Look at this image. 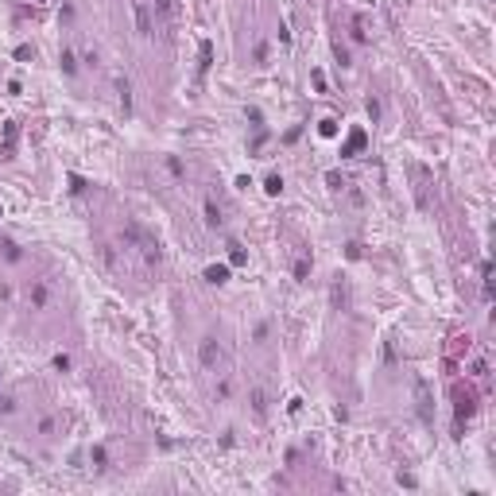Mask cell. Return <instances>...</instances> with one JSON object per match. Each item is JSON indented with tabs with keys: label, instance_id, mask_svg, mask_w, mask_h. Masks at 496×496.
<instances>
[{
	"label": "cell",
	"instance_id": "cell-1",
	"mask_svg": "<svg viewBox=\"0 0 496 496\" xmlns=\"http://www.w3.org/2000/svg\"><path fill=\"white\" fill-rule=\"evenodd\" d=\"M198 357H202V365H206V368H214V361L221 357L217 341H214V337H206V341H202V353H198Z\"/></svg>",
	"mask_w": 496,
	"mask_h": 496
},
{
	"label": "cell",
	"instance_id": "cell-2",
	"mask_svg": "<svg viewBox=\"0 0 496 496\" xmlns=\"http://www.w3.org/2000/svg\"><path fill=\"white\" fill-rule=\"evenodd\" d=\"M132 8H136V27H140V35H151V20H148V4H144V0H136Z\"/></svg>",
	"mask_w": 496,
	"mask_h": 496
},
{
	"label": "cell",
	"instance_id": "cell-3",
	"mask_svg": "<svg viewBox=\"0 0 496 496\" xmlns=\"http://www.w3.org/2000/svg\"><path fill=\"white\" fill-rule=\"evenodd\" d=\"M206 279H210V283H225V279H229V268H225V264H210V268H206Z\"/></svg>",
	"mask_w": 496,
	"mask_h": 496
},
{
	"label": "cell",
	"instance_id": "cell-4",
	"mask_svg": "<svg viewBox=\"0 0 496 496\" xmlns=\"http://www.w3.org/2000/svg\"><path fill=\"white\" fill-rule=\"evenodd\" d=\"M361 148H365V132H353V136H349V144L341 148V155H353V151H361Z\"/></svg>",
	"mask_w": 496,
	"mask_h": 496
},
{
	"label": "cell",
	"instance_id": "cell-5",
	"mask_svg": "<svg viewBox=\"0 0 496 496\" xmlns=\"http://www.w3.org/2000/svg\"><path fill=\"white\" fill-rule=\"evenodd\" d=\"M58 62H62V70H66V74H78V62H74V55H70V51H62V58H58Z\"/></svg>",
	"mask_w": 496,
	"mask_h": 496
},
{
	"label": "cell",
	"instance_id": "cell-6",
	"mask_svg": "<svg viewBox=\"0 0 496 496\" xmlns=\"http://www.w3.org/2000/svg\"><path fill=\"white\" fill-rule=\"evenodd\" d=\"M264 190H268V194H279V190H283V178H279V174H268V182H264Z\"/></svg>",
	"mask_w": 496,
	"mask_h": 496
},
{
	"label": "cell",
	"instance_id": "cell-7",
	"mask_svg": "<svg viewBox=\"0 0 496 496\" xmlns=\"http://www.w3.org/2000/svg\"><path fill=\"white\" fill-rule=\"evenodd\" d=\"M206 221H210V225H221V214H217L214 202H206Z\"/></svg>",
	"mask_w": 496,
	"mask_h": 496
},
{
	"label": "cell",
	"instance_id": "cell-8",
	"mask_svg": "<svg viewBox=\"0 0 496 496\" xmlns=\"http://www.w3.org/2000/svg\"><path fill=\"white\" fill-rule=\"evenodd\" d=\"M229 248H233V252H229V260H233V264H244V252H240V244H229Z\"/></svg>",
	"mask_w": 496,
	"mask_h": 496
},
{
	"label": "cell",
	"instance_id": "cell-9",
	"mask_svg": "<svg viewBox=\"0 0 496 496\" xmlns=\"http://www.w3.org/2000/svg\"><path fill=\"white\" fill-rule=\"evenodd\" d=\"M210 55H214V47H210V43H202V70L210 66Z\"/></svg>",
	"mask_w": 496,
	"mask_h": 496
},
{
	"label": "cell",
	"instance_id": "cell-10",
	"mask_svg": "<svg viewBox=\"0 0 496 496\" xmlns=\"http://www.w3.org/2000/svg\"><path fill=\"white\" fill-rule=\"evenodd\" d=\"M167 171H171V174L178 178V174H182V163H178V159H167Z\"/></svg>",
	"mask_w": 496,
	"mask_h": 496
},
{
	"label": "cell",
	"instance_id": "cell-11",
	"mask_svg": "<svg viewBox=\"0 0 496 496\" xmlns=\"http://www.w3.org/2000/svg\"><path fill=\"white\" fill-rule=\"evenodd\" d=\"M155 8H159V12H171V0H155Z\"/></svg>",
	"mask_w": 496,
	"mask_h": 496
}]
</instances>
